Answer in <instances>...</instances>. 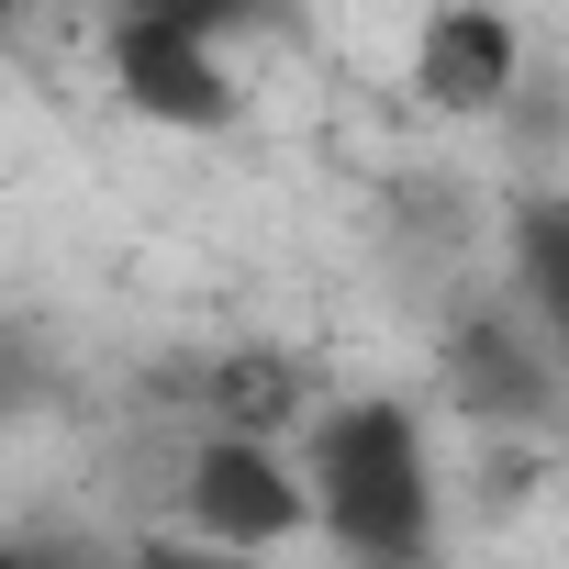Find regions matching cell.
Listing matches in <instances>:
<instances>
[{"label":"cell","instance_id":"cell-1","mask_svg":"<svg viewBox=\"0 0 569 569\" xmlns=\"http://www.w3.org/2000/svg\"><path fill=\"white\" fill-rule=\"evenodd\" d=\"M302 491H313V536L369 558V569H402L436 547V447H425V413L402 391H347V402H313L302 413Z\"/></svg>","mask_w":569,"mask_h":569},{"label":"cell","instance_id":"cell-2","mask_svg":"<svg viewBox=\"0 0 569 569\" xmlns=\"http://www.w3.org/2000/svg\"><path fill=\"white\" fill-rule=\"evenodd\" d=\"M436 391L491 425V436H525V425H558L569 413V347L525 313V302H469L447 313L436 336Z\"/></svg>","mask_w":569,"mask_h":569},{"label":"cell","instance_id":"cell-3","mask_svg":"<svg viewBox=\"0 0 569 569\" xmlns=\"http://www.w3.org/2000/svg\"><path fill=\"white\" fill-rule=\"evenodd\" d=\"M179 513H190L201 547H291V536H313L302 458L279 436H246V425H201V447L179 469Z\"/></svg>","mask_w":569,"mask_h":569},{"label":"cell","instance_id":"cell-4","mask_svg":"<svg viewBox=\"0 0 569 569\" xmlns=\"http://www.w3.org/2000/svg\"><path fill=\"white\" fill-rule=\"evenodd\" d=\"M525 90V23L491 12V0H436L413 34V101L447 123H491Z\"/></svg>","mask_w":569,"mask_h":569},{"label":"cell","instance_id":"cell-5","mask_svg":"<svg viewBox=\"0 0 569 569\" xmlns=\"http://www.w3.org/2000/svg\"><path fill=\"white\" fill-rule=\"evenodd\" d=\"M112 90H123V112L157 123V134H223V123H234V68H223V46L168 34V23H123V12H112Z\"/></svg>","mask_w":569,"mask_h":569},{"label":"cell","instance_id":"cell-6","mask_svg":"<svg viewBox=\"0 0 569 569\" xmlns=\"http://www.w3.org/2000/svg\"><path fill=\"white\" fill-rule=\"evenodd\" d=\"M190 402H201V425L291 436V425L313 413V369H302L291 347H223V358H201V369H190Z\"/></svg>","mask_w":569,"mask_h":569},{"label":"cell","instance_id":"cell-7","mask_svg":"<svg viewBox=\"0 0 569 569\" xmlns=\"http://www.w3.org/2000/svg\"><path fill=\"white\" fill-rule=\"evenodd\" d=\"M502 257H513V302L569 347V190H525L502 212Z\"/></svg>","mask_w":569,"mask_h":569},{"label":"cell","instance_id":"cell-8","mask_svg":"<svg viewBox=\"0 0 569 569\" xmlns=\"http://www.w3.org/2000/svg\"><path fill=\"white\" fill-rule=\"evenodd\" d=\"M57 402V347L34 313H0V425H34Z\"/></svg>","mask_w":569,"mask_h":569},{"label":"cell","instance_id":"cell-9","mask_svg":"<svg viewBox=\"0 0 569 569\" xmlns=\"http://www.w3.org/2000/svg\"><path fill=\"white\" fill-rule=\"evenodd\" d=\"M123 23H168V34H201V46H234L268 23V0H112Z\"/></svg>","mask_w":569,"mask_h":569},{"label":"cell","instance_id":"cell-10","mask_svg":"<svg viewBox=\"0 0 569 569\" xmlns=\"http://www.w3.org/2000/svg\"><path fill=\"white\" fill-rule=\"evenodd\" d=\"M23 12H34V0H0V34H12V23H23Z\"/></svg>","mask_w":569,"mask_h":569}]
</instances>
